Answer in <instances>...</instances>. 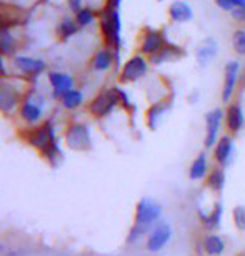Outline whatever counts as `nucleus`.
<instances>
[{"label": "nucleus", "instance_id": "f257e3e1", "mask_svg": "<svg viewBox=\"0 0 245 256\" xmlns=\"http://www.w3.org/2000/svg\"><path fill=\"white\" fill-rule=\"evenodd\" d=\"M25 142L29 145H32L34 148L42 153V156H45L50 162V165H55L57 162V156L60 155L59 150V143H57V136H55V130L52 122H45L44 125L30 128L25 135Z\"/></svg>", "mask_w": 245, "mask_h": 256}, {"label": "nucleus", "instance_id": "f03ea898", "mask_svg": "<svg viewBox=\"0 0 245 256\" xmlns=\"http://www.w3.org/2000/svg\"><path fill=\"white\" fill-rule=\"evenodd\" d=\"M160 213H162V206L157 202L149 200V198L140 200L139 204H137V210H135V223L130 230L129 238H127L129 243L139 240L142 234L149 232L152 224L159 220Z\"/></svg>", "mask_w": 245, "mask_h": 256}, {"label": "nucleus", "instance_id": "7ed1b4c3", "mask_svg": "<svg viewBox=\"0 0 245 256\" xmlns=\"http://www.w3.org/2000/svg\"><path fill=\"white\" fill-rule=\"evenodd\" d=\"M120 15L119 8H109L107 7L100 15V28L104 34V40L107 48L114 52L115 60H119L120 52Z\"/></svg>", "mask_w": 245, "mask_h": 256}, {"label": "nucleus", "instance_id": "20e7f679", "mask_svg": "<svg viewBox=\"0 0 245 256\" xmlns=\"http://www.w3.org/2000/svg\"><path fill=\"white\" fill-rule=\"evenodd\" d=\"M117 104H120V100H119V94H117V88L114 86V88H110V90L100 92V94L90 102L89 112L94 116H97V118H104V116L110 115L112 112H114Z\"/></svg>", "mask_w": 245, "mask_h": 256}, {"label": "nucleus", "instance_id": "39448f33", "mask_svg": "<svg viewBox=\"0 0 245 256\" xmlns=\"http://www.w3.org/2000/svg\"><path fill=\"white\" fill-rule=\"evenodd\" d=\"M65 143L74 152H87L92 148L89 126L84 124H72L65 132Z\"/></svg>", "mask_w": 245, "mask_h": 256}, {"label": "nucleus", "instance_id": "423d86ee", "mask_svg": "<svg viewBox=\"0 0 245 256\" xmlns=\"http://www.w3.org/2000/svg\"><path fill=\"white\" fill-rule=\"evenodd\" d=\"M147 68H149V64H147V60L144 58V55H132L124 64V66H122L119 82L120 84H132V82H137L147 74Z\"/></svg>", "mask_w": 245, "mask_h": 256}, {"label": "nucleus", "instance_id": "0eeeda50", "mask_svg": "<svg viewBox=\"0 0 245 256\" xmlns=\"http://www.w3.org/2000/svg\"><path fill=\"white\" fill-rule=\"evenodd\" d=\"M168 42L165 38V34L162 30L145 28L140 37V54L152 57V55L159 54L163 47H167Z\"/></svg>", "mask_w": 245, "mask_h": 256}, {"label": "nucleus", "instance_id": "6e6552de", "mask_svg": "<svg viewBox=\"0 0 245 256\" xmlns=\"http://www.w3.org/2000/svg\"><path fill=\"white\" fill-rule=\"evenodd\" d=\"M170 236H172L170 224L160 222L154 230H152V233L149 234V240H147V250L152 253L160 252V250L168 243Z\"/></svg>", "mask_w": 245, "mask_h": 256}, {"label": "nucleus", "instance_id": "1a4fd4ad", "mask_svg": "<svg viewBox=\"0 0 245 256\" xmlns=\"http://www.w3.org/2000/svg\"><path fill=\"white\" fill-rule=\"evenodd\" d=\"M49 84L52 86V95L54 98L60 100L64 94H67L69 90L74 88V76L69 74H62V72H49L47 75Z\"/></svg>", "mask_w": 245, "mask_h": 256}, {"label": "nucleus", "instance_id": "9d476101", "mask_svg": "<svg viewBox=\"0 0 245 256\" xmlns=\"http://www.w3.org/2000/svg\"><path fill=\"white\" fill-rule=\"evenodd\" d=\"M238 72H240V64L235 62V60H232V62H228L225 65V70H223V88H222L223 104H228V102H230V96L237 85Z\"/></svg>", "mask_w": 245, "mask_h": 256}, {"label": "nucleus", "instance_id": "9b49d317", "mask_svg": "<svg viewBox=\"0 0 245 256\" xmlns=\"http://www.w3.org/2000/svg\"><path fill=\"white\" fill-rule=\"evenodd\" d=\"M222 110L213 108L205 115V125H207V135H205V146L212 148L217 142V133L220 130V122H222Z\"/></svg>", "mask_w": 245, "mask_h": 256}, {"label": "nucleus", "instance_id": "f8f14e48", "mask_svg": "<svg viewBox=\"0 0 245 256\" xmlns=\"http://www.w3.org/2000/svg\"><path fill=\"white\" fill-rule=\"evenodd\" d=\"M14 65L15 68L20 70L22 74L25 75H39L47 68V64L44 60H39V58H32V57H24V55H19V57L14 58Z\"/></svg>", "mask_w": 245, "mask_h": 256}, {"label": "nucleus", "instance_id": "ddd939ff", "mask_svg": "<svg viewBox=\"0 0 245 256\" xmlns=\"http://www.w3.org/2000/svg\"><path fill=\"white\" fill-rule=\"evenodd\" d=\"M192 17H193L192 7L187 2H183V0H175V2H172L170 7H168V18H170L172 22L185 24V22H190Z\"/></svg>", "mask_w": 245, "mask_h": 256}, {"label": "nucleus", "instance_id": "4468645a", "mask_svg": "<svg viewBox=\"0 0 245 256\" xmlns=\"http://www.w3.org/2000/svg\"><path fill=\"white\" fill-rule=\"evenodd\" d=\"M20 116L22 120H25L27 124H37V122L42 118V104H37L32 95L29 98H25L20 105Z\"/></svg>", "mask_w": 245, "mask_h": 256}, {"label": "nucleus", "instance_id": "2eb2a0df", "mask_svg": "<svg viewBox=\"0 0 245 256\" xmlns=\"http://www.w3.org/2000/svg\"><path fill=\"white\" fill-rule=\"evenodd\" d=\"M225 124L232 133L240 132V128L243 126V110L238 104L228 105V108L225 112Z\"/></svg>", "mask_w": 245, "mask_h": 256}, {"label": "nucleus", "instance_id": "dca6fc26", "mask_svg": "<svg viewBox=\"0 0 245 256\" xmlns=\"http://www.w3.org/2000/svg\"><path fill=\"white\" fill-rule=\"evenodd\" d=\"M218 52V45L213 38H205L197 48V62L200 65L208 64Z\"/></svg>", "mask_w": 245, "mask_h": 256}, {"label": "nucleus", "instance_id": "f3484780", "mask_svg": "<svg viewBox=\"0 0 245 256\" xmlns=\"http://www.w3.org/2000/svg\"><path fill=\"white\" fill-rule=\"evenodd\" d=\"M19 104V95L15 94V90L7 84H2V90H0V108L4 114H10L15 105Z\"/></svg>", "mask_w": 245, "mask_h": 256}, {"label": "nucleus", "instance_id": "a211bd4d", "mask_svg": "<svg viewBox=\"0 0 245 256\" xmlns=\"http://www.w3.org/2000/svg\"><path fill=\"white\" fill-rule=\"evenodd\" d=\"M182 55H183V52L180 50V47H175V45L168 44L167 47H163L159 54H155V55H152V57H149V62L152 65H160L163 62H168V60L182 57Z\"/></svg>", "mask_w": 245, "mask_h": 256}, {"label": "nucleus", "instance_id": "6ab92c4d", "mask_svg": "<svg viewBox=\"0 0 245 256\" xmlns=\"http://www.w3.org/2000/svg\"><path fill=\"white\" fill-rule=\"evenodd\" d=\"M92 68L95 72H105L109 70L112 64H114V55H112V50L109 48H102L99 52L94 54V57H92Z\"/></svg>", "mask_w": 245, "mask_h": 256}, {"label": "nucleus", "instance_id": "aec40b11", "mask_svg": "<svg viewBox=\"0 0 245 256\" xmlns=\"http://www.w3.org/2000/svg\"><path fill=\"white\" fill-rule=\"evenodd\" d=\"M230 153H232V138L230 136H222L220 140L217 142L215 145V160L217 163H220V165H227L228 158H230Z\"/></svg>", "mask_w": 245, "mask_h": 256}, {"label": "nucleus", "instance_id": "412c9836", "mask_svg": "<svg viewBox=\"0 0 245 256\" xmlns=\"http://www.w3.org/2000/svg\"><path fill=\"white\" fill-rule=\"evenodd\" d=\"M79 24L75 22L74 18L65 17L60 20V24L57 25V35L60 37V40H69L70 37H74L75 34L79 32Z\"/></svg>", "mask_w": 245, "mask_h": 256}, {"label": "nucleus", "instance_id": "4be33fe9", "mask_svg": "<svg viewBox=\"0 0 245 256\" xmlns=\"http://www.w3.org/2000/svg\"><path fill=\"white\" fill-rule=\"evenodd\" d=\"M203 248H205L207 254L218 256L225 250V243H223V240L218 236V234H208V236L203 240Z\"/></svg>", "mask_w": 245, "mask_h": 256}, {"label": "nucleus", "instance_id": "5701e85b", "mask_svg": "<svg viewBox=\"0 0 245 256\" xmlns=\"http://www.w3.org/2000/svg\"><path fill=\"white\" fill-rule=\"evenodd\" d=\"M60 104H62L64 108H67V110H75V108H79V106L84 104V94L79 90H69L67 94H64V96L60 98Z\"/></svg>", "mask_w": 245, "mask_h": 256}, {"label": "nucleus", "instance_id": "b1692460", "mask_svg": "<svg viewBox=\"0 0 245 256\" xmlns=\"http://www.w3.org/2000/svg\"><path fill=\"white\" fill-rule=\"evenodd\" d=\"M205 173H207V158L203 153H200L190 165L188 176H190V180H200V178L205 176Z\"/></svg>", "mask_w": 245, "mask_h": 256}, {"label": "nucleus", "instance_id": "393cba45", "mask_svg": "<svg viewBox=\"0 0 245 256\" xmlns=\"http://www.w3.org/2000/svg\"><path fill=\"white\" fill-rule=\"evenodd\" d=\"M202 218V223L205 224L207 228H217L218 224H220V218H222V204H215L210 214H205V213H198Z\"/></svg>", "mask_w": 245, "mask_h": 256}, {"label": "nucleus", "instance_id": "a878e982", "mask_svg": "<svg viewBox=\"0 0 245 256\" xmlns=\"http://www.w3.org/2000/svg\"><path fill=\"white\" fill-rule=\"evenodd\" d=\"M15 47V40L10 34V28H4L0 32V50H2V55H10L14 52Z\"/></svg>", "mask_w": 245, "mask_h": 256}, {"label": "nucleus", "instance_id": "bb28decb", "mask_svg": "<svg viewBox=\"0 0 245 256\" xmlns=\"http://www.w3.org/2000/svg\"><path fill=\"white\" fill-rule=\"evenodd\" d=\"M95 20V12L90 7H84L80 8L77 14H75V22L79 24L80 28L89 27V25Z\"/></svg>", "mask_w": 245, "mask_h": 256}, {"label": "nucleus", "instance_id": "cd10ccee", "mask_svg": "<svg viewBox=\"0 0 245 256\" xmlns=\"http://www.w3.org/2000/svg\"><path fill=\"white\" fill-rule=\"evenodd\" d=\"M207 185L210 186L213 192H220L223 185H225V175H223V170H220V168L213 170L210 173V176H208Z\"/></svg>", "mask_w": 245, "mask_h": 256}, {"label": "nucleus", "instance_id": "c85d7f7f", "mask_svg": "<svg viewBox=\"0 0 245 256\" xmlns=\"http://www.w3.org/2000/svg\"><path fill=\"white\" fill-rule=\"evenodd\" d=\"M163 115V105L162 104H155L152 105L149 110H147V124L152 128V130H155L157 128V124H159V118Z\"/></svg>", "mask_w": 245, "mask_h": 256}, {"label": "nucleus", "instance_id": "c756f323", "mask_svg": "<svg viewBox=\"0 0 245 256\" xmlns=\"http://www.w3.org/2000/svg\"><path fill=\"white\" fill-rule=\"evenodd\" d=\"M232 47L235 50V54L245 55V30L238 28L232 35Z\"/></svg>", "mask_w": 245, "mask_h": 256}, {"label": "nucleus", "instance_id": "7c9ffc66", "mask_svg": "<svg viewBox=\"0 0 245 256\" xmlns=\"http://www.w3.org/2000/svg\"><path fill=\"white\" fill-rule=\"evenodd\" d=\"M233 222H235V226L243 232L245 230V206H237L233 210Z\"/></svg>", "mask_w": 245, "mask_h": 256}, {"label": "nucleus", "instance_id": "2f4dec72", "mask_svg": "<svg viewBox=\"0 0 245 256\" xmlns=\"http://www.w3.org/2000/svg\"><path fill=\"white\" fill-rule=\"evenodd\" d=\"M117 88V94H119V100H120V104L125 106L127 110H134V105L129 102V96H127V94L122 88H119V86H115Z\"/></svg>", "mask_w": 245, "mask_h": 256}, {"label": "nucleus", "instance_id": "473e14b6", "mask_svg": "<svg viewBox=\"0 0 245 256\" xmlns=\"http://www.w3.org/2000/svg\"><path fill=\"white\" fill-rule=\"evenodd\" d=\"M215 4L218 5V8H222L223 12H233V10H235L237 7L235 5H233L230 0H215Z\"/></svg>", "mask_w": 245, "mask_h": 256}, {"label": "nucleus", "instance_id": "72a5a7b5", "mask_svg": "<svg viewBox=\"0 0 245 256\" xmlns=\"http://www.w3.org/2000/svg\"><path fill=\"white\" fill-rule=\"evenodd\" d=\"M67 4H69V8L72 10L74 14H77L80 8H84V0H67Z\"/></svg>", "mask_w": 245, "mask_h": 256}, {"label": "nucleus", "instance_id": "f704fd0d", "mask_svg": "<svg viewBox=\"0 0 245 256\" xmlns=\"http://www.w3.org/2000/svg\"><path fill=\"white\" fill-rule=\"evenodd\" d=\"M120 2H122V0H109V5H107V7H109V8H119Z\"/></svg>", "mask_w": 245, "mask_h": 256}, {"label": "nucleus", "instance_id": "c9c22d12", "mask_svg": "<svg viewBox=\"0 0 245 256\" xmlns=\"http://www.w3.org/2000/svg\"><path fill=\"white\" fill-rule=\"evenodd\" d=\"M230 2L235 5V7L238 8V7H243L245 8V0H230Z\"/></svg>", "mask_w": 245, "mask_h": 256}, {"label": "nucleus", "instance_id": "e433bc0d", "mask_svg": "<svg viewBox=\"0 0 245 256\" xmlns=\"http://www.w3.org/2000/svg\"><path fill=\"white\" fill-rule=\"evenodd\" d=\"M159 2H162V0H159Z\"/></svg>", "mask_w": 245, "mask_h": 256}]
</instances>
